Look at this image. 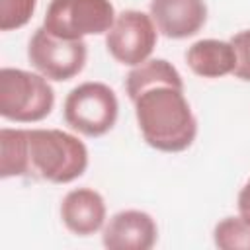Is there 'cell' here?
Listing matches in <instances>:
<instances>
[{
  "label": "cell",
  "instance_id": "obj_1",
  "mask_svg": "<svg viewBox=\"0 0 250 250\" xmlns=\"http://www.w3.org/2000/svg\"><path fill=\"white\" fill-rule=\"evenodd\" d=\"M135 115L143 139L156 150L182 152L197 135V119L184 96V88L154 84L135 100Z\"/></svg>",
  "mask_w": 250,
  "mask_h": 250
},
{
  "label": "cell",
  "instance_id": "obj_2",
  "mask_svg": "<svg viewBox=\"0 0 250 250\" xmlns=\"http://www.w3.org/2000/svg\"><path fill=\"white\" fill-rule=\"evenodd\" d=\"M25 176L68 184L88 168L86 145L61 129H25Z\"/></svg>",
  "mask_w": 250,
  "mask_h": 250
},
{
  "label": "cell",
  "instance_id": "obj_3",
  "mask_svg": "<svg viewBox=\"0 0 250 250\" xmlns=\"http://www.w3.org/2000/svg\"><path fill=\"white\" fill-rule=\"evenodd\" d=\"M55 105V92L43 74L4 66L0 70V115L33 123L45 119Z\"/></svg>",
  "mask_w": 250,
  "mask_h": 250
},
{
  "label": "cell",
  "instance_id": "obj_4",
  "mask_svg": "<svg viewBox=\"0 0 250 250\" xmlns=\"http://www.w3.org/2000/svg\"><path fill=\"white\" fill-rule=\"evenodd\" d=\"M115 18L109 0H51L43 27L61 39H82L84 35L107 33Z\"/></svg>",
  "mask_w": 250,
  "mask_h": 250
},
{
  "label": "cell",
  "instance_id": "obj_5",
  "mask_svg": "<svg viewBox=\"0 0 250 250\" xmlns=\"http://www.w3.org/2000/svg\"><path fill=\"white\" fill-rule=\"evenodd\" d=\"M64 121L86 137L105 135L117 121V96L104 82H82L64 100Z\"/></svg>",
  "mask_w": 250,
  "mask_h": 250
},
{
  "label": "cell",
  "instance_id": "obj_6",
  "mask_svg": "<svg viewBox=\"0 0 250 250\" xmlns=\"http://www.w3.org/2000/svg\"><path fill=\"white\" fill-rule=\"evenodd\" d=\"M84 39H61L51 35L43 25L35 29L27 45L29 62L49 80L64 82L76 76L86 64Z\"/></svg>",
  "mask_w": 250,
  "mask_h": 250
},
{
  "label": "cell",
  "instance_id": "obj_7",
  "mask_svg": "<svg viewBox=\"0 0 250 250\" xmlns=\"http://www.w3.org/2000/svg\"><path fill=\"white\" fill-rule=\"evenodd\" d=\"M156 25L152 18L139 10H123L105 33L109 55L127 66L145 62L156 47Z\"/></svg>",
  "mask_w": 250,
  "mask_h": 250
},
{
  "label": "cell",
  "instance_id": "obj_8",
  "mask_svg": "<svg viewBox=\"0 0 250 250\" xmlns=\"http://www.w3.org/2000/svg\"><path fill=\"white\" fill-rule=\"evenodd\" d=\"M158 229L154 219L139 209L115 213L102 234V242L109 250H148L154 246Z\"/></svg>",
  "mask_w": 250,
  "mask_h": 250
},
{
  "label": "cell",
  "instance_id": "obj_9",
  "mask_svg": "<svg viewBox=\"0 0 250 250\" xmlns=\"http://www.w3.org/2000/svg\"><path fill=\"white\" fill-rule=\"evenodd\" d=\"M150 18L162 35L186 39L203 27L207 4L205 0H150Z\"/></svg>",
  "mask_w": 250,
  "mask_h": 250
},
{
  "label": "cell",
  "instance_id": "obj_10",
  "mask_svg": "<svg viewBox=\"0 0 250 250\" xmlns=\"http://www.w3.org/2000/svg\"><path fill=\"white\" fill-rule=\"evenodd\" d=\"M61 219H62L64 227L78 236L94 234L104 227L105 201L92 188L72 189L62 197Z\"/></svg>",
  "mask_w": 250,
  "mask_h": 250
},
{
  "label": "cell",
  "instance_id": "obj_11",
  "mask_svg": "<svg viewBox=\"0 0 250 250\" xmlns=\"http://www.w3.org/2000/svg\"><path fill=\"white\" fill-rule=\"evenodd\" d=\"M188 66L203 78H221L236 66V53L230 41L199 39L186 51Z\"/></svg>",
  "mask_w": 250,
  "mask_h": 250
},
{
  "label": "cell",
  "instance_id": "obj_12",
  "mask_svg": "<svg viewBox=\"0 0 250 250\" xmlns=\"http://www.w3.org/2000/svg\"><path fill=\"white\" fill-rule=\"evenodd\" d=\"M154 84H170L176 88H184V80L180 76V72L172 66V62L164 61V59H152V61H145L141 64H137L125 78V90L127 96L131 98V102L148 86Z\"/></svg>",
  "mask_w": 250,
  "mask_h": 250
},
{
  "label": "cell",
  "instance_id": "obj_13",
  "mask_svg": "<svg viewBox=\"0 0 250 250\" xmlns=\"http://www.w3.org/2000/svg\"><path fill=\"white\" fill-rule=\"evenodd\" d=\"M25 129H0V176H25Z\"/></svg>",
  "mask_w": 250,
  "mask_h": 250
},
{
  "label": "cell",
  "instance_id": "obj_14",
  "mask_svg": "<svg viewBox=\"0 0 250 250\" xmlns=\"http://www.w3.org/2000/svg\"><path fill=\"white\" fill-rule=\"evenodd\" d=\"M213 240L215 246L223 250H250V223L242 217H225L215 225Z\"/></svg>",
  "mask_w": 250,
  "mask_h": 250
},
{
  "label": "cell",
  "instance_id": "obj_15",
  "mask_svg": "<svg viewBox=\"0 0 250 250\" xmlns=\"http://www.w3.org/2000/svg\"><path fill=\"white\" fill-rule=\"evenodd\" d=\"M37 0H0V29L10 31L23 27L33 12H35Z\"/></svg>",
  "mask_w": 250,
  "mask_h": 250
},
{
  "label": "cell",
  "instance_id": "obj_16",
  "mask_svg": "<svg viewBox=\"0 0 250 250\" xmlns=\"http://www.w3.org/2000/svg\"><path fill=\"white\" fill-rule=\"evenodd\" d=\"M236 53V66L232 74L240 80H250V29L238 31L230 39Z\"/></svg>",
  "mask_w": 250,
  "mask_h": 250
},
{
  "label": "cell",
  "instance_id": "obj_17",
  "mask_svg": "<svg viewBox=\"0 0 250 250\" xmlns=\"http://www.w3.org/2000/svg\"><path fill=\"white\" fill-rule=\"evenodd\" d=\"M236 205H238V215H240L246 223H250V180H248V182L244 184V188L240 189Z\"/></svg>",
  "mask_w": 250,
  "mask_h": 250
}]
</instances>
